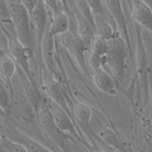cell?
<instances>
[{"instance_id": "obj_3", "label": "cell", "mask_w": 152, "mask_h": 152, "mask_svg": "<svg viewBox=\"0 0 152 152\" xmlns=\"http://www.w3.org/2000/svg\"><path fill=\"white\" fill-rule=\"evenodd\" d=\"M36 116L39 125L48 138L56 145L62 147L64 143V136L66 134L62 132L58 128L46 102L42 101Z\"/></svg>"}, {"instance_id": "obj_10", "label": "cell", "mask_w": 152, "mask_h": 152, "mask_svg": "<svg viewBox=\"0 0 152 152\" xmlns=\"http://www.w3.org/2000/svg\"><path fill=\"white\" fill-rule=\"evenodd\" d=\"M7 132L8 134L7 136L11 140L24 147L26 151L45 152L51 151L46 147L34 141L24 134L18 132L15 129H10L7 131Z\"/></svg>"}, {"instance_id": "obj_28", "label": "cell", "mask_w": 152, "mask_h": 152, "mask_svg": "<svg viewBox=\"0 0 152 152\" xmlns=\"http://www.w3.org/2000/svg\"><path fill=\"white\" fill-rule=\"evenodd\" d=\"M45 4H46L52 11L55 10L58 7L57 0H43Z\"/></svg>"}, {"instance_id": "obj_6", "label": "cell", "mask_w": 152, "mask_h": 152, "mask_svg": "<svg viewBox=\"0 0 152 152\" xmlns=\"http://www.w3.org/2000/svg\"><path fill=\"white\" fill-rule=\"evenodd\" d=\"M46 103L52 112L55 122L59 129L65 134H68L81 143L88 146L84 137H82L81 134H78L77 130L75 129L71 116L67 112L50 98L47 100Z\"/></svg>"}, {"instance_id": "obj_25", "label": "cell", "mask_w": 152, "mask_h": 152, "mask_svg": "<svg viewBox=\"0 0 152 152\" xmlns=\"http://www.w3.org/2000/svg\"><path fill=\"white\" fill-rule=\"evenodd\" d=\"M87 1L91 10L93 14H100L105 15L101 0H87Z\"/></svg>"}, {"instance_id": "obj_22", "label": "cell", "mask_w": 152, "mask_h": 152, "mask_svg": "<svg viewBox=\"0 0 152 152\" xmlns=\"http://www.w3.org/2000/svg\"><path fill=\"white\" fill-rule=\"evenodd\" d=\"M0 150L7 151H26L24 147L11 140L6 135L0 136Z\"/></svg>"}, {"instance_id": "obj_26", "label": "cell", "mask_w": 152, "mask_h": 152, "mask_svg": "<svg viewBox=\"0 0 152 152\" xmlns=\"http://www.w3.org/2000/svg\"><path fill=\"white\" fill-rule=\"evenodd\" d=\"M0 17L5 20H11L9 8L5 0H0Z\"/></svg>"}, {"instance_id": "obj_4", "label": "cell", "mask_w": 152, "mask_h": 152, "mask_svg": "<svg viewBox=\"0 0 152 152\" xmlns=\"http://www.w3.org/2000/svg\"><path fill=\"white\" fill-rule=\"evenodd\" d=\"M61 42L62 46L74 56L84 74L88 75L89 71L85 56L87 50L82 38L77 33L75 34L69 29L61 34Z\"/></svg>"}, {"instance_id": "obj_24", "label": "cell", "mask_w": 152, "mask_h": 152, "mask_svg": "<svg viewBox=\"0 0 152 152\" xmlns=\"http://www.w3.org/2000/svg\"><path fill=\"white\" fill-rule=\"evenodd\" d=\"M87 60L89 66L91 67L93 71L97 69L102 67V56L97 53L89 50L87 52Z\"/></svg>"}, {"instance_id": "obj_12", "label": "cell", "mask_w": 152, "mask_h": 152, "mask_svg": "<svg viewBox=\"0 0 152 152\" xmlns=\"http://www.w3.org/2000/svg\"><path fill=\"white\" fill-rule=\"evenodd\" d=\"M107 8L112 14V17L117 23L125 39V42L127 44L128 48H131L130 41L128 36L127 27L125 17L123 13L122 6L119 0H105Z\"/></svg>"}, {"instance_id": "obj_1", "label": "cell", "mask_w": 152, "mask_h": 152, "mask_svg": "<svg viewBox=\"0 0 152 152\" xmlns=\"http://www.w3.org/2000/svg\"><path fill=\"white\" fill-rule=\"evenodd\" d=\"M11 20L12 21L18 40L31 52L34 45L30 28V15L21 3H13L8 6Z\"/></svg>"}, {"instance_id": "obj_30", "label": "cell", "mask_w": 152, "mask_h": 152, "mask_svg": "<svg viewBox=\"0 0 152 152\" xmlns=\"http://www.w3.org/2000/svg\"><path fill=\"white\" fill-rule=\"evenodd\" d=\"M64 4V5L65 6V7H67V2H66V0H60Z\"/></svg>"}, {"instance_id": "obj_13", "label": "cell", "mask_w": 152, "mask_h": 152, "mask_svg": "<svg viewBox=\"0 0 152 152\" xmlns=\"http://www.w3.org/2000/svg\"><path fill=\"white\" fill-rule=\"evenodd\" d=\"M93 78L100 90L110 96L117 94L115 84L112 77L102 68L93 71Z\"/></svg>"}, {"instance_id": "obj_18", "label": "cell", "mask_w": 152, "mask_h": 152, "mask_svg": "<svg viewBox=\"0 0 152 152\" xmlns=\"http://www.w3.org/2000/svg\"><path fill=\"white\" fill-rule=\"evenodd\" d=\"M99 135L102 140L107 145L115 148L119 151H126V148L124 144L119 140L116 134L111 129L104 128L102 129Z\"/></svg>"}, {"instance_id": "obj_17", "label": "cell", "mask_w": 152, "mask_h": 152, "mask_svg": "<svg viewBox=\"0 0 152 152\" xmlns=\"http://www.w3.org/2000/svg\"><path fill=\"white\" fill-rule=\"evenodd\" d=\"M93 20L96 34L103 37L107 40H110L115 36L113 28L107 21L105 15L100 14H93Z\"/></svg>"}, {"instance_id": "obj_2", "label": "cell", "mask_w": 152, "mask_h": 152, "mask_svg": "<svg viewBox=\"0 0 152 152\" xmlns=\"http://www.w3.org/2000/svg\"><path fill=\"white\" fill-rule=\"evenodd\" d=\"M107 42L108 50L106 54L107 64L119 77H123L126 68V42L119 35L116 34Z\"/></svg>"}, {"instance_id": "obj_21", "label": "cell", "mask_w": 152, "mask_h": 152, "mask_svg": "<svg viewBox=\"0 0 152 152\" xmlns=\"http://www.w3.org/2000/svg\"><path fill=\"white\" fill-rule=\"evenodd\" d=\"M108 50V42L103 37L95 34L91 45L90 50H91L100 56L106 54Z\"/></svg>"}, {"instance_id": "obj_16", "label": "cell", "mask_w": 152, "mask_h": 152, "mask_svg": "<svg viewBox=\"0 0 152 152\" xmlns=\"http://www.w3.org/2000/svg\"><path fill=\"white\" fill-rule=\"evenodd\" d=\"M16 71L17 65L13 58L0 50V74L10 86L12 94H13V91L11 80Z\"/></svg>"}, {"instance_id": "obj_19", "label": "cell", "mask_w": 152, "mask_h": 152, "mask_svg": "<svg viewBox=\"0 0 152 152\" xmlns=\"http://www.w3.org/2000/svg\"><path fill=\"white\" fill-rule=\"evenodd\" d=\"M74 110L76 116L84 124H89L91 116V109L85 103L75 100L74 102Z\"/></svg>"}, {"instance_id": "obj_9", "label": "cell", "mask_w": 152, "mask_h": 152, "mask_svg": "<svg viewBox=\"0 0 152 152\" xmlns=\"http://www.w3.org/2000/svg\"><path fill=\"white\" fill-rule=\"evenodd\" d=\"M132 17L134 21L152 33V10L142 0H132Z\"/></svg>"}, {"instance_id": "obj_23", "label": "cell", "mask_w": 152, "mask_h": 152, "mask_svg": "<svg viewBox=\"0 0 152 152\" xmlns=\"http://www.w3.org/2000/svg\"><path fill=\"white\" fill-rule=\"evenodd\" d=\"M75 1L78 11L88 20V21L93 26L95 31L93 14L89 6L87 0H75Z\"/></svg>"}, {"instance_id": "obj_27", "label": "cell", "mask_w": 152, "mask_h": 152, "mask_svg": "<svg viewBox=\"0 0 152 152\" xmlns=\"http://www.w3.org/2000/svg\"><path fill=\"white\" fill-rule=\"evenodd\" d=\"M38 0H20V3L28 11L29 15L37 4Z\"/></svg>"}, {"instance_id": "obj_11", "label": "cell", "mask_w": 152, "mask_h": 152, "mask_svg": "<svg viewBox=\"0 0 152 152\" xmlns=\"http://www.w3.org/2000/svg\"><path fill=\"white\" fill-rule=\"evenodd\" d=\"M48 24L42 39L40 50L42 51L44 62L48 69V71L51 74H55V64L54 59V37L49 33Z\"/></svg>"}, {"instance_id": "obj_14", "label": "cell", "mask_w": 152, "mask_h": 152, "mask_svg": "<svg viewBox=\"0 0 152 152\" xmlns=\"http://www.w3.org/2000/svg\"><path fill=\"white\" fill-rule=\"evenodd\" d=\"M75 18L77 23V33L83 40L88 52L90 50L92 40L96 34L94 30L90 23L78 9L75 11Z\"/></svg>"}, {"instance_id": "obj_15", "label": "cell", "mask_w": 152, "mask_h": 152, "mask_svg": "<svg viewBox=\"0 0 152 152\" xmlns=\"http://www.w3.org/2000/svg\"><path fill=\"white\" fill-rule=\"evenodd\" d=\"M53 11V16L48 24L49 33L53 37L69 30V21L67 15L57 7Z\"/></svg>"}, {"instance_id": "obj_20", "label": "cell", "mask_w": 152, "mask_h": 152, "mask_svg": "<svg viewBox=\"0 0 152 152\" xmlns=\"http://www.w3.org/2000/svg\"><path fill=\"white\" fill-rule=\"evenodd\" d=\"M0 108L8 115L11 110V100L5 83L0 77Z\"/></svg>"}, {"instance_id": "obj_5", "label": "cell", "mask_w": 152, "mask_h": 152, "mask_svg": "<svg viewBox=\"0 0 152 152\" xmlns=\"http://www.w3.org/2000/svg\"><path fill=\"white\" fill-rule=\"evenodd\" d=\"M4 32L7 37L8 50L11 56L15 62L16 65L25 73L30 81L36 85L29 62L31 51L26 48L17 37L10 34L8 31L4 30Z\"/></svg>"}, {"instance_id": "obj_29", "label": "cell", "mask_w": 152, "mask_h": 152, "mask_svg": "<svg viewBox=\"0 0 152 152\" xmlns=\"http://www.w3.org/2000/svg\"><path fill=\"white\" fill-rule=\"evenodd\" d=\"M145 4H147L152 10V0H142Z\"/></svg>"}, {"instance_id": "obj_8", "label": "cell", "mask_w": 152, "mask_h": 152, "mask_svg": "<svg viewBox=\"0 0 152 152\" xmlns=\"http://www.w3.org/2000/svg\"><path fill=\"white\" fill-rule=\"evenodd\" d=\"M30 17H31L36 30L38 45L37 47L40 49L43 35L48 24L47 13L43 0H38L37 5L30 14Z\"/></svg>"}, {"instance_id": "obj_7", "label": "cell", "mask_w": 152, "mask_h": 152, "mask_svg": "<svg viewBox=\"0 0 152 152\" xmlns=\"http://www.w3.org/2000/svg\"><path fill=\"white\" fill-rule=\"evenodd\" d=\"M43 82L45 91L50 99L61 106L71 116V112L65 96L57 80L53 77L50 72L44 71Z\"/></svg>"}]
</instances>
